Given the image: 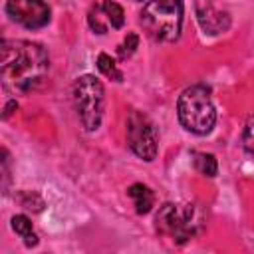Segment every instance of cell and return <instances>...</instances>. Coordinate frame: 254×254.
<instances>
[{"label": "cell", "instance_id": "1", "mask_svg": "<svg viewBox=\"0 0 254 254\" xmlns=\"http://www.w3.org/2000/svg\"><path fill=\"white\" fill-rule=\"evenodd\" d=\"M50 69L44 46L30 40H2L0 77L10 93H30L42 85Z\"/></svg>", "mask_w": 254, "mask_h": 254}, {"label": "cell", "instance_id": "2", "mask_svg": "<svg viewBox=\"0 0 254 254\" xmlns=\"http://www.w3.org/2000/svg\"><path fill=\"white\" fill-rule=\"evenodd\" d=\"M204 212L198 204H177V202H165L157 216L155 224L157 230L169 238H173L177 244H185L204 228Z\"/></svg>", "mask_w": 254, "mask_h": 254}, {"label": "cell", "instance_id": "3", "mask_svg": "<svg viewBox=\"0 0 254 254\" xmlns=\"http://www.w3.org/2000/svg\"><path fill=\"white\" fill-rule=\"evenodd\" d=\"M139 22L155 42H175L183 28V0H149Z\"/></svg>", "mask_w": 254, "mask_h": 254}, {"label": "cell", "instance_id": "4", "mask_svg": "<svg viewBox=\"0 0 254 254\" xmlns=\"http://www.w3.org/2000/svg\"><path fill=\"white\" fill-rule=\"evenodd\" d=\"M177 115L181 125L194 135H208L216 123V109L210 91L204 85L187 87L177 101Z\"/></svg>", "mask_w": 254, "mask_h": 254}, {"label": "cell", "instance_id": "5", "mask_svg": "<svg viewBox=\"0 0 254 254\" xmlns=\"http://www.w3.org/2000/svg\"><path fill=\"white\" fill-rule=\"evenodd\" d=\"M73 105L85 131H95L103 119L105 93L103 85L95 75H79L73 81Z\"/></svg>", "mask_w": 254, "mask_h": 254}, {"label": "cell", "instance_id": "6", "mask_svg": "<svg viewBox=\"0 0 254 254\" xmlns=\"http://www.w3.org/2000/svg\"><path fill=\"white\" fill-rule=\"evenodd\" d=\"M157 129L151 119L139 111H131L127 117V145L143 161H153L157 157Z\"/></svg>", "mask_w": 254, "mask_h": 254}, {"label": "cell", "instance_id": "7", "mask_svg": "<svg viewBox=\"0 0 254 254\" xmlns=\"http://www.w3.org/2000/svg\"><path fill=\"white\" fill-rule=\"evenodd\" d=\"M6 14L12 22L28 30H40L50 22L52 12L44 0H8Z\"/></svg>", "mask_w": 254, "mask_h": 254}, {"label": "cell", "instance_id": "8", "mask_svg": "<svg viewBox=\"0 0 254 254\" xmlns=\"http://www.w3.org/2000/svg\"><path fill=\"white\" fill-rule=\"evenodd\" d=\"M194 14L200 30L208 36H218L230 28V14L218 10L214 0H194Z\"/></svg>", "mask_w": 254, "mask_h": 254}, {"label": "cell", "instance_id": "9", "mask_svg": "<svg viewBox=\"0 0 254 254\" xmlns=\"http://www.w3.org/2000/svg\"><path fill=\"white\" fill-rule=\"evenodd\" d=\"M127 194H129V198L133 200L135 210H137L139 214H147V212L153 208V204H155L153 190H151L147 185H143V183L131 185V187L127 189Z\"/></svg>", "mask_w": 254, "mask_h": 254}, {"label": "cell", "instance_id": "10", "mask_svg": "<svg viewBox=\"0 0 254 254\" xmlns=\"http://www.w3.org/2000/svg\"><path fill=\"white\" fill-rule=\"evenodd\" d=\"M12 228L16 230V234H20V236L24 238V244H26L28 248H32V246L38 244V236H36V232H34V228H32V220H30L26 214H16V216H12Z\"/></svg>", "mask_w": 254, "mask_h": 254}, {"label": "cell", "instance_id": "11", "mask_svg": "<svg viewBox=\"0 0 254 254\" xmlns=\"http://www.w3.org/2000/svg\"><path fill=\"white\" fill-rule=\"evenodd\" d=\"M99 8H101V12H103V16H105L107 26H111V28H115V30L123 28V24H125V12H123V8H121L115 0H103V2L99 4Z\"/></svg>", "mask_w": 254, "mask_h": 254}, {"label": "cell", "instance_id": "12", "mask_svg": "<svg viewBox=\"0 0 254 254\" xmlns=\"http://www.w3.org/2000/svg\"><path fill=\"white\" fill-rule=\"evenodd\" d=\"M192 165L194 169L204 177H214L218 173V165L214 155L210 153H192Z\"/></svg>", "mask_w": 254, "mask_h": 254}, {"label": "cell", "instance_id": "13", "mask_svg": "<svg viewBox=\"0 0 254 254\" xmlns=\"http://www.w3.org/2000/svg\"><path fill=\"white\" fill-rule=\"evenodd\" d=\"M97 69L111 81H123V71L117 67L115 60L107 54H99L97 56Z\"/></svg>", "mask_w": 254, "mask_h": 254}, {"label": "cell", "instance_id": "14", "mask_svg": "<svg viewBox=\"0 0 254 254\" xmlns=\"http://www.w3.org/2000/svg\"><path fill=\"white\" fill-rule=\"evenodd\" d=\"M137 46H139V38H137V34H133V32H131V34H127V38L123 40V44H119V48H117L119 58H121V60L131 58V56L135 54Z\"/></svg>", "mask_w": 254, "mask_h": 254}, {"label": "cell", "instance_id": "15", "mask_svg": "<svg viewBox=\"0 0 254 254\" xmlns=\"http://www.w3.org/2000/svg\"><path fill=\"white\" fill-rule=\"evenodd\" d=\"M103 18V14H101V8L97 6V8H93L91 12H89V18H87V22H89V28L93 30V32H97V34H105L107 32V22H103L101 20Z\"/></svg>", "mask_w": 254, "mask_h": 254}, {"label": "cell", "instance_id": "16", "mask_svg": "<svg viewBox=\"0 0 254 254\" xmlns=\"http://www.w3.org/2000/svg\"><path fill=\"white\" fill-rule=\"evenodd\" d=\"M242 143H244V149L246 153H250L254 157V115L246 121L244 125V133H242Z\"/></svg>", "mask_w": 254, "mask_h": 254}, {"label": "cell", "instance_id": "17", "mask_svg": "<svg viewBox=\"0 0 254 254\" xmlns=\"http://www.w3.org/2000/svg\"><path fill=\"white\" fill-rule=\"evenodd\" d=\"M135 2H143V0H135Z\"/></svg>", "mask_w": 254, "mask_h": 254}]
</instances>
